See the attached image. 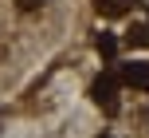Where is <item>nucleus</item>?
Masks as SVG:
<instances>
[{
	"mask_svg": "<svg viewBox=\"0 0 149 138\" xmlns=\"http://www.w3.org/2000/svg\"><path fill=\"white\" fill-rule=\"evenodd\" d=\"M90 99H94L106 115H114V111H118V79H114V75H102L94 87H90Z\"/></svg>",
	"mask_w": 149,
	"mask_h": 138,
	"instance_id": "f257e3e1",
	"label": "nucleus"
},
{
	"mask_svg": "<svg viewBox=\"0 0 149 138\" xmlns=\"http://www.w3.org/2000/svg\"><path fill=\"white\" fill-rule=\"evenodd\" d=\"M122 83L134 91H149V63H122Z\"/></svg>",
	"mask_w": 149,
	"mask_h": 138,
	"instance_id": "f03ea898",
	"label": "nucleus"
},
{
	"mask_svg": "<svg viewBox=\"0 0 149 138\" xmlns=\"http://www.w3.org/2000/svg\"><path fill=\"white\" fill-rule=\"evenodd\" d=\"M130 4H134V0H94L98 16H106V20H118V16H126V12H130Z\"/></svg>",
	"mask_w": 149,
	"mask_h": 138,
	"instance_id": "7ed1b4c3",
	"label": "nucleus"
},
{
	"mask_svg": "<svg viewBox=\"0 0 149 138\" xmlns=\"http://www.w3.org/2000/svg\"><path fill=\"white\" fill-rule=\"evenodd\" d=\"M98 51H102V59H114V55H118V39H114L110 32H102V36H98Z\"/></svg>",
	"mask_w": 149,
	"mask_h": 138,
	"instance_id": "20e7f679",
	"label": "nucleus"
},
{
	"mask_svg": "<svg viewBox=\"0 0 149 138\" xmlns=\"http://www.w3.org/2000/svg\"><path fill=\"white\" fill-rule=\"evenodd\" d=\"M126 39H130V44H137V47H145V44H149V24H134Z\"/></svg>",
	"mask_w": 149,
	"mask_h": 138,
	"instance_id": "39448f33",
	"label": "nucleus"
},
{
	"mask_svg": "<svg viewBox=\"0 0 149 138\" xmlns=\"http://www.w3.org/2000/svg\"><path fill=\"white\" fill-rule=\"evenodd\" d=\"M16 4H20L24 12H31V8H39V4H43V0H16Z\"/></svg>",
	"mask_w": 149,
	"mask_h": 138,
	"instance_id": "423d86ee",
	"label": "nucleus"
}]
</instances>
